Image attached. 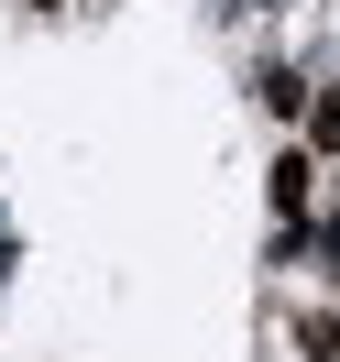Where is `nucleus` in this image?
Segmentation results:
<instances>
[{
    "instance_id": "5",
    "label": "nucleus",
    "mask_w": 340,
    "mask_h": 362,
    "mask_svg": "<svg viewBox=\"0 0 340 362\" xmlns=\"http://www.w3.org/2000/svg\"><path fill=\"white\" fill-rule=\"evenodd\" d=\"M286 351L296 362H340V308H286Z\"/></svg>"
},
{
    "instance_id": "4",
    "label": "nucleus",
    "mask_w": 340,
    "mask_h": 362,
    "mask_svg": "<svg viewBox=\"0 0 340 362\" xmlns=\"http://www.w3.org/2000/svg\"><path fill=\"white\" fill-rule=\"evenodd\" d=\"M296 143H307L318 165H340V66H318V99H307V121H296Z\"/></svg>"
},
{
    "instance_id": "8",
    "label": "nucleus",
    "mask_w": 340,
    "mask_h": 362,
    "mask_svg": "<svg viewBox=\"0 0 340 362\" xmlns=\"http://www.w3.org/2000/svg\"><path fill=\"white\" fill-rule=\"evenodd\" d=\"M23 11H88V0H23Z\"/></svg>"
},
{
    "instance_id": "7",
    "label": "nucleus",
    "mask_w": 340,
    "mask_h": 362,
    "mask_svg": "<svg viewBox=\"0 0 340 362\" xmlns=\"http://www.w3.org/2000/svg\"><path fill=\"white\" fill-rule=\"evenodd\" d=\"M230 11H242V23H296L307 0H230Z\"/></svg>"
},
{
    "instance_id": "2",
    "label": "nucleus",
    "mask_w": 340,
    "mask_h": 362,
    "mask_svg": "<svg viewBox=\"0 0 340 362\" xmlns=\"http://www.w3.org/2000/svg\"><path fill=\"white\" fill-rule=\"evenodd\" d=\"M242 88H252V110H264L274 132H296V121H307V99H318V66L274 45V55H252V77H242Z\"/></svg>"
},
{
    "instance_id": "6",
    "label": "nucleus",
    "mask_w": 340,
    "mask_h": 362,
    "mask_svg": "<svg viewBox=\"0 0 340 362\" xmlns=\"http://www.w3.org/2000/svg\"><path fill=\"white\" fill-rule=\"evenodd\" d=\"M318 286H340V198H318Z\"/></svg>"
},
{
    "instance_id": "3",
    "label": "nucleus",
    "mask_w": 340,
    "mask_h": 362,
    "mask_svg": "<svg viewBox=\"0 0 340 362\" xmlns=\"http://www.w3.org/2000/svg\"><path fill=\"white\" fill-rule=\"evenodd\" d=\"M264 274H318V220H264Z\"/></svg>"
},
{
    "instance_id": "9",
    "label": "nucleus",
    "mask_w": 340,
    "mask_h": 362,
    "mask_svg": "<svg viewBox=\"0 0 340 362\" xmlns=\"http://www.w3.org/2000/svg\"><path fill=\"white\" fill-rule=\"evenodd\" d=\"M0 230H11V209H0Z\"/></svg>"
},
{
    "instance_id": "1",
    "label": "nucleus",
    "mask_w": 340,
    "mask_h": 362,
    "mask_svg": "<svg viewBox=\"0 0 340 362\" xmlns=\"http://www.w3.org/2000/svg\"><path fill=\"white\" fill-rule=\"evenodd\" d=\"M318 198H329V165H318L296 132H274V165H264V220H318Z\"/></svg>"
}]
</instances>
